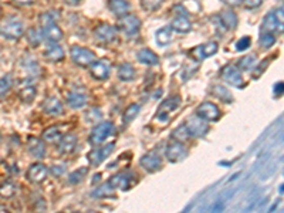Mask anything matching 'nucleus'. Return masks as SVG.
I'll use <instances>...</instances> for the list:
<instances>
[{"label": "nucleus", "mask_w": 284, "mask_h": 213, "mask_svg": "<svg viewBox=\"0 0 284 213\" xmlns=\"http://www.w3.org/2000/svg\"><path fill=\"white\" fill-rule=\"evenodd\" d=\"M40 24H42L43 36L50 44H58L63 40V31L57 26L56 20L53 19L51 13L42 14L40 16Z\"/></svg>", "instance_id": "1"}, {"label": "nucleus", "mask_w": 284, "mask_h": 213, "mask_svg": "<svg viewBox=\"0 0 284 213\" xmlns=\"http://www.w3.org/2000/svg\"><path fill=\"white\" fill-rule=\"evenodd\" d=\"M0 34L9 40H19L24 34V26L19 19L9 17L0 23Z\"/></svg>", "instance_id": "2"}, {"label": "nucleus", "mask_w": 284, "mask_h": 213, "mask_svg": "<svg viewBox=\"0 0 284 213\" xmlns=\"http://www.w3.org/2000/svg\"><path fill=\"white\" fill-rule=\"evenodd\" d=\"M185 127L188 129L189 135L193 136V138H203V136L209 132L207 121L202 120L196 114H195V115H191V117L186 120Z\"/></svg>", "instance_id": "3"}, {"label": "nucleus", "mask_w": 284, "mask_h": 213, "mask_svg": "<svg viewBox=\"0 0 284 213\" xmlns=\"http://www.w3.org/2000/svg\"><path fill=\"white\" fill-rule=\"evenodd\" d=\"M220 76L223 78V81L227 83L232 87H236V88H244V81H243V77H241V71L237 68V65H233V64H226L223 68H222V73Z\"/></svg>", "instance_id": "4"}, {"label": "nucleus", "mask_w": 284, "mask_h": 213, "mask_svg": "<svg viewBox=\"0 0 284 213\" xmlns=\"http://www.w3.org/2000/svg\"><path fill=\"white\" fill-rule=\"evenodd\" d=\"M70 54L73 61L78 64L80 67H87L91 65L95 61V54L90 49H85L81 46H73L70 49Z\"/></svg>", "instance_id": "5"}, {"label": "nucleus", "mask_w": 284, "mask_h": 213, "mask_svg": "<svg viewBox=\"0 0 284 213\" xmlns=\"http://www.w3.org/2000/svg\"><path fill=\"white\" fill-rule=\"evenodd\" d=\"M114 132V124L111 121H102L98 122L95 127L92 128L91 135H90V142L92 145H97L104 142Z\"/></svg>", "instance_id": "6"}, {"label": "nucleus", "mask_w": 284, "mask_h": 213, "mask_svg": "<svg viewBox=\"0 0 284 213\" xmlns=\"http://www.w3.org/2000/svg\"><path fill=\"white\" fill-rule=\"evenodd\" d=\"M118 27L127 36H136L141 30V20L134 14H125L121 16L118 20Z\"/></svg>", "instance_id": "7"}, {"label": "nucleus", "mask_w": 284, "mask_h": 213, "mask_svg": "<svg viewBox=\"0 0 284 213\" xmlns=\"http://www.w3.org/2000/svg\"><path fill=\"white\" fill-rule=\"evenodd\" d=\"M114 149H115V144L110 142V144H106V145L101 147V148L92 149L91 152L88 154V156H87V159H88V162H90L91 166H98V165H101V163L105 161L108 156L113 154Z\"/></svg>", "instance_id": "8"}, {"label": "nucleus", "mask_w": 284, "mask_h": 213, "mask_svg": "<svg viewBox=\"0 0 284 213\" xmlns=\"http://www.w3.org/2000/svg\"><path fill=\"white\" fill-rule=\"evenodd\" d=\"M186 156H188V149H186V147L182 142H172L165 149V158L172 163L181 162V161H184Z\"/></svg>", "instance_id": "9"}, {"label": "nucleus", "mask_w": 284, "mask_h": 213, "mask_svg": "<svg viewBox=\"0 0 284 213\" xmlns=\"http://www.w3.org/2000/svg\"><path fill=\"white\" fill-rule=\"evenodd\" d=\"M196 115L200 117L202 120L207 121V122H215V121L219 120L222 113H220L219 106L216 105V104H213L210 101H206V102H202L198 106Z\"/></svg>", "instance_id": "10"}, {"label": "nucleus", "mask_w": 284, "mask_h": 213, "mask_svg": "<svg viewBox=\"0 0 284 213\" xmlns=\"http://www.w3.org/2000/svg\"><path fill=\"white\" fill-rule=\"evenodd\" d=\"M139 165L148 173H155L162 168V158L155 154V152H149L147 155H144L139 159Z\"/></svg>", "instance_id": "11"}, {"label": "nucleus", "mask_w": 284, "mask_h": 213, "mask_svg": "<svg viewBox=\"0 0 284 213\" xmlns=\"http://www.w3.org/2000/svg\"><path fill=\"white\" fill-rule=\"evenodd\" d=\"M78 145V138L76 134H67L63 135L60 138V141L57 142V149H58V154L61 155H70L73 154Z\"/></svg>", "instance_id": "12"}, {"label": "nucleus", "mask_w": 284, "mask_h": 213, "mask_svg": "<svg viewBox=\"0 0 284 213\" xmlns=\"http://www.w3.org/2000/svg\"><path fill=\"white\" fill-rule=\"evenodd\" d=\"M219 50V44L216 42H209L199 46L196 49L192 50V56L196 61H200V60H205L207 57L215 56Z\"/></svg>", "instance_id": "13"}, {"label": "nucleus", "mask_w": 284, "mask_h": 213, "mask_svg": "<svg viewBox=\"0 0 284 213\" xmlns=\"http://www.w3.org/2000/svg\"><path fill=\"white\" fill-rule=\"evenodd\" d=\"M91 76L92 78L102 81L110 77V73H111V64L108 60H95L91 64Z\"/></svg>", "instance_id": "14"}, {"label": "nucleus", "mask_w": 284, "mask_h": 213, "mask_svg": "<svg viewBox=\"0 0 284 213\" xmlns=\"http://www.w3.org/2000/svg\"><path fill=\"white\" fill-rule=\"evenodd\" d=\"M94 36L97 37V40L101 43H113L117 37V30L108 23H102L95 27L94 30Z\"/></svg>", "instance_id": "15"}, {"label": "nucleus", "mask_w": 284, "mask_h": 213, "mask_svg": "<svg viewBox=\"0 0 284 213\" xmlns=\"http://www.w3.org/2000/svg\"><path fill=\"white\" fill-rule=\"evenodd\" d=\"M47 173H49V169L46 168L44 163L36 162L27 169V179L33 184H42L47 176Z\"/></svg>", "instance_id": "16"}, {"label": "nucleus", "mask_w": 284, "mask_h": 213, "mask_svg": "<svg viewBox=\"0 0 284 213\" xmlns=\"http://www.w3.org/2000/svg\"><path fill=\"white\" fill-rule=\"evenodd\" d=\"M42 108L44 113L47 115H51V117H56V115H60L63 113V104L56 97H49V98L44 99Z\"/></svg>", "instance_id": "17"}, {"label": "nucleus", "mask_w": 284, "mask_h": 213, "mask_svg": "<svg viewBox=\"0 0 284 213\" xmlns=\"http://www.w3.org/2000/svg\"><path fill=\"white\" fill-rule=\"evenodd\" d=\"M108 184L113 186V189H121V191H128L131 186V175L129 173H117L110 178Z\"/></svg>", "instance_id": "18"}, {"label": "nucleus", "mask_w": 284, "mask_h": 213, "mask_svg": "<svg viewBox=\"0 0 284 213\" xmlns=\"http://www.w3.org/2000/svg\"><path fill=\"white\" fill-rule=\"evenodd\" d=\"M182 104V99L179 95H172L169 98H166L165 101L161 102V105L158 108V113H163L169 115L170 113H175L178 108Z\"/></svg>", "instance_id": "19"}, {"label": "nucleus", "mask_w": 284, "mask_h": 213, "mask_svg": "<svg viewBox=\"0 0 284 213\" xmlns=\"http://www.w3.org/2000/svg\"><path fill=\"white\" fill-rule=\"evenodd\" d=\"M170 28L179 34H186L192 30V23L186 16H176L170 24Z\"/></svg>", "instance_id": "20"}, {"label": "nucleus", "mask_w": 284, "mask_h": 213, "mask_svg": "<svg viewBox=\"0 0 284 213\" xmlns=\"http://www.w3.org/2000/svg\"><path fill=\"white\" fill-rule=\"evenodd\" d=\"M27 151L34 158H39V159H42V158L46 156V147H44V144H43L42 139L34 138V136L28 139Z\"/></svg>", "instance_id": "21"}, {"label": "nucleus", "mask_w": 284, "mask_h": 213, "mask_svg": "<svg viewBox=\"0 0 284 213\" xmlns=\"http://www.w3.org/2000/svg\"><path fill=\"white\" fill-rule=\"evenodd\" d=\"M110 10L113 12L115 16H125V14L129 13L131 10V3L128 0H110Z\"/></svg>", "instance_id": "22"}, {"label": "nucleus", "mask_w": 284, "mask_h": 213, "mask_svg": "<svg viewBox=\"0 0 284 213\" xmlns=\"http://www.w3.org/2000/svg\"><path fill=\"white\" fill-rule=\"evenodd\" d=\"M136 58H138L139 63L145 64V65H158L159 64V57L149 49L139 50L138 54H136Z\"/></svg>", "instance_id": "23"}, {"label": "nucleus", "mask_w": 284, "mask_h": 213, "mask_svg": "<svg viewBox=\"0 0 284 213\" xmlns=\"http://www.w3.org/2000/svg\"><path fill=\"white\" fill-rule=\"evenodd\" d=\"M220 21L223 24V27L226 30H233V28L237 27V14L234 13L233 10H225L222 12L219 16Z\"/></svg>", "instance_id": "24"}, {"label": "nucleus", "mask_w": 284, "mask_h": 213, "mask_svg": "<svg viewBox=\"0 0 284 213\" xmlns=\"http://www.w3.org/2000/svg\"><path fill=\"white\" fill-rule=\"evenodd\" d=\"M64 50L63 47H60L58 44H50V47L44 51V57L51 61V63H57V61H61L64 58Z\"/></svg>", "instance_id": "25"}, {"label": "nucleus", "mask_w": 284, "mask_h": 213, "mask_svg": "<svg viewBox=\"0 0 284 213\" xmlns=\"http://www.w3.org/2000/svg\"><path fill=\"white\" fill-rule=\"evenodd\" d=\"M67 104L73 110L83 108L87 104V95L81 94V92H70V94H67Z\"/></svg>", "instance_id": "26"}, {"label": "nucleus", "mask_w": 284, "mask_h": 213, "mask_svg": "<svg viewBox=\"0 0 284 213\" xmlns=\"http://www.w3.org/2000/svg\"><path fill=\"white\" fill-rule=\"evenodd\" d=\"M260 33H280V31H278V26H277L276 17H274V13H273V12L267 14V16L263 19Z\"/></svg>", "instance_id": "27"}, {"label": "nucleus", "mask_w": 284, "mask_h": 213, "mask_svg": "<svg viewBox=\"0 0 284 213\" xmlns=\"http://www.w3.org/2000/svg\"><path fill=\"white\" fill-rule=\"evenodd\" d=\"M136 77V71H135L134 65H131V64L128 63H124L122 65H120V68H118V78H120L121 81H132L135 80Z\"/></svg>", "instance_id": "28"}, {"label": "nucleus", "mask_w": 284, "mask_h": 213, "mask_svg": "<svg viewBox=\"0 0 284 213\" xmlns=\"http://www.w3.org/2000/svg\"><path fill=\"white\" fill-rule=\"evenodd\" d=\"M36 95H37V90H36L34 85H23L19 90V97L26 104H31L34 101Z\"/></svg>", "instance_id": "29"}, {"label": "nucleus", "mask_w": 284, "mask_h": 213, "mask_svg": "<svg viewBox=\"0 0 284 213\" xmlns=\"http://www.w3.org/2000/svg\"><path fill=\"white\" fill-rule=\"evenodd\" d=\"M210 92H212L216 98H219L220 101H223V102H226V104H230V102L233 101V97H232V94H230V91L227 90L226 87H222V85H213L212 91Z\"/></svg>", "instance_id": "30"}, {"label": "nucleus", "mask_w": 284, "mask_h": 213, "mask_svg": "<svg viewBox=\"0 0 284 213\" xmlns=\"http://www.w3.org/2000/svg\"><path fill=\"white\" fill-rule=\"evenodd\" d=\"M61 136H63V134L60 132V129L57 127H50L47 129H44V132L42 135L43 141L49 142V144H56V145Z\"/></svg>", "instance_id": "31"}, {"label": "nucleus", "mask_w": 284, "mask_h": 213, "mask_svg": "<svg viewBox=\"0 0 284 213\" xmlns=\"http://www.w3.org/2000/svg\"><path fill=\"white\" fill-rule=\"evenodd\" d=\"M257 65V57L253 54H248V56L241 57L240 60L237 61V68L241 71H250L255 68Z\"/></svg>", "instance_id": "32"}, {"label": "nucleus", "mask_w": 284, "mask_h": 213, "mask_svg": "<svg viewBox=\"0 0 284 213\" xmlns=\"http://www.w3.org/2000/svg\"><path fill=\"white\" fill-rule=\"evenodd\" d=\"M155 39H156V43L159 44V46H168L172 42V30L168 27H162L159 28L158 31H156L155 34Z\"/></svg>", "instance_id": "33"}, {"label": "nucleus", "mask_w": 284, "mask_h": 213, "mask_svg": "<svg viewBox=\"0 0 284 213\" xmlns=\"http://www.w3.org/2000/svg\"><path fill=\"white\" fill-rule=\"evenodd\" d=\"M114 191L115 189H113V186L108 182H105V184H102L98 188H95L91 192V196L92 198H108V196H114Z\"/></svg>", "instance_id": "34"}, {"label": "nucleus", "mask_w": 284, "mask_h": 213, "mask_svg": "<svg viewBox=\"0 0 284 213\" xmlns=\"http://www.w3.org/2000/svg\"><path fill=\"white\" fill-rule=\"evenodd\" d=\"M87 173H88V168H87V166H81V168H78V169L71 172L70 175H68V182H70L71 185H78L80 182L84 181Z\"/></svg>", "instance_id": "35"}, {"label": "nucleus", "mask_w": 284, "mask_h": 213, "mask_svg": "<svg viewBox=\"0 0 284 213\" xmlns=\"http://www.w3.org/2000/svg\"><path fill=\"white\" fill-rule=\"evenodd\" d=\"M12 87H13V80H12L10 74H6V76L0 78V99L6 97L9 91L12 90Z\"/></svg>", "instance_id": "36"}, {"label": "nucleus", "mask_w": 284, "mask_h": 213, "mask_svg": "<svg viewBox=\"0 0 284 213\" xmlns=\"http://www.w3.org/2000/svg\"><path fill=\"white\" fill-rule=\"evenodd\" d=\"M139 111H141L139 104H131V105L125 110V113L122 115V120H124L125 124H129L131 121H134L135 118H136V115L139 114Z\"/></svg>", "instance_id": "37"}, {"label": "nucleus", "mask_w": 284, "mask_h": 213, "mask_svg": "<svg viewBox=\"0 0 284 213\" xmlns=\"http://www.w3.org/2000/svg\"><path fill=\"white\" fill-rule=\"evenodd\" d=\"M44 36H43L42 30H37V28H30L27 33V42L33 46V47H37L40 46V43L43 42Z\"/></svg>", "instance_id": "38"}, {"label": "nucleus", "mask_w": 284, "mask_h": 213, "mask_svg": "<svg viewBox=\"0 0 284 213\" xmlns=\"http://www.w3.org/2000/svg\"><path fill=\"white\" fill-rule=\"evenodd\" d=\"M16 195V185L10 181H6L3 184L0 185V196L5 199L12 198Z\"/></svg>", "instance_id": "39"}, {"label": "nucleus", "mask_w": 284, "mask_h": 213, "mask_svg": "<svg viewBox=\"0 0 284 213\" xmlns=\"http://www.w3.org/2000/svg\"><path fill=\"white\" fill-rule=\"evenodd\" d=\"M259 43H260L263 49H270L276 44V34L274 33H260Z\"/></svg>", "instance_id": "40"}, {"label": "nucleus", "mask_w": 284, "mask_h": 213, "mask_svg": "<svg viewBox=\"0 0 284 213\" xmlns=\"http://www.w3.org/2000/svg\"><path fill=\"white\" fill-rule=\"evenodd\" d=\"M191 135H189V132H188V129H186V127L184 125H181V127H178L173 132H172V138L175 139V141L178 142H186L188 141V138H189Z\"/></svg>", "instance_id": "41"}, {"label": "nucleus", "mask_w": 284, "mask_h": 213, "mask_svg": "<svg viewBox=\"0 0 284 213\" xmlns=\"http://www.w3.org/2000/svg\"><path fill=\"white\" fill-rule=\"evenodd\" d=\"M85 121L88 122V124H92V122H97L102 118V113L99 111L98 108H91V110H88L84 115Z\"/></svg>", "instance_id": "42"}, {"label": "nucleus", "mask_w": 284, "mask_h": 213, "mask_svg": "<svg viewBox=\"0 0 284 213\" xmlns=\"http://www.w3.org/2000/svg\"><path fill=\"white\" fill-rule=\"evenodd\" d=\"M163 0H141V6L147 12H155L159 7L162 6Z\"/></svg>", "instance_id": "43"}, {"label": "nucleus", "mask_w": 284, "mask_h": 213, "mask_svg": "<svg viewBox=\"0 0 284 213\" xmlns=\"http://www.w3.org/2000/svg\"><path fill=\"white\" fill-rule=\"evenodd\" d=\"M273 13H274V17H276L277 26H278V31H280V33H283V28H284V10H283V7H278V9H277V10H274Z\"/></svg>", "instance_id": "44"}, {"label": "nucleus", "mask_w": 284, "mask_h": 213, "mask_svg": "<svg viewBox=\"0 0 284 213\" xmlns=\"http://www.w3.org/2000/svg\"><path fill=\"white\" fill-rule=\"evenodd\" d=\"M250 44H252V39L246 36V37H241L239 42L236 43V50L237 51H246V50L250 47Z\"/></svg>", "instance_id": "45"}, {"label": "nucleus", "mask_w": 284, "mask_h": 213, "mask_svg": "<svg viewBox=\"0 0 284 213\" xmlns=\"http://www.w3.org/2000/svg\"><path fill=\"white\" fill-rule=\"evenodd\" d=\"M263 3V0H243L241 5H244L246 9H257Z\"/></svg>", "instance_id": "46"}, {"label": "nucleus", "mask_w": 284, "mask_h": 213, "mask_svg": "<svg viewBox=\"0 0 284 213\" xmlns=\"http://www.w3.org/2000/svg\"><path fill=\"white\" fill-rule=\"evenodd\" d=\"M50 172L56 178H60L64 172H65V166H64V165H56V166H53V168L50 169Z\"/></svg>", "instance_id": "47"}, {"label": "nucleus", "mask_w": 284, "mask_h": 213, "mask_svg": "<svg viewBox=\"0 0 284 213\" xmlns=\"http://www.w3.org/2000/svg\"><path fill=\"white\" fill-rule=\"evenodd\" d=\"M226 6H230V7H236V6H240L241 2L243 0H222Z\"/></svg>", "instance_id": "48"}, {"label": "nucleus", "mask_w": 284, "mask_h": 213, "mask_svg": "<svg viewBox=\"0 0 284 213\" xmlns=\"http://www.w3.org/2000/svg\"><path fill=\"white\" fill-rule=\"evenodd\" d=\"M274 92H280V95H281V92H283V83H278L276 85V88H274Z\"/></svg>", "instance_id": "49"}, {"label": "nucleus", "mask_w": 284, "mask_h": 213, "mask_svg": "<svg viewBox=\"0 0 284 213\" xmlns=\"http://www.w3.org/2000/svg\"><path fill=\"white\" fill-rule=\"evenodd\" d=\"M16 2H17L19 5H30L33 0H16Z\"/></svg>", "instance_id": "50"}, {"label": "nucleus", "mask_w": 284, "mask_h": 213, "mask_svg": "<svg viewBox=\"0 0 284 213\" xmlns=\"http://www.w3.org/2000/svg\"><path fill=\"white\" fill-rule=\"evenodd\" d=\"M80 2H81V0H67V3H70V5H77Z\"/></svg>", "instance_id": "51"}, {"label": "nucleus", "mask_w": 284, "mask_h": 213, "mask_svg": "<svg viewBox=\"0 0 284 213\" xmlns=\"http://www.w3.org/2000/svg\"><path fill=\"white\" fill-rule=\"evenodd\" d=\"M0 12H2V5H0Z\"/></svg>", "instance_id": "52"}]
</instances>
